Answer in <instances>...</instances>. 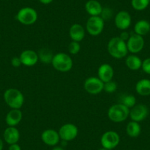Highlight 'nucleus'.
Wrapping results in <instances>:
<instances>
[{"instance_id":"f257e3e1","label":"nucleus","mask_w":150,"mask_h":150,"mask_svg":"<svg viewBox=\"0 0 150 150\" xmlns=\"http://www.w3.org/2000/svg\"><path fill=\"white\" fill-rule=\"evenodd\" d=\"M108 52L110 56L116 59H122L127 57L128 53L127 42L120 37L112 38L108 44Z\"/></svg>"},{"instance_id":"f03ea898","label":"nucleus","mask_w":150,"mask_h":150,"mask_svg":"<svg viewBox=\"0 0 150 150\" xmlns=\"http://www.w3.org/2000/svg\"><path fill=\"white\" fill-rule=\"evenodd\" d=\"M4 100L11 109H21L24 102V96L16 88H8L4 93Z\"/></svg>"},{"instance_id":"7ed1b4c3","label":"nucleus","mask_w":150,"mask_h":150,"mask_svg":"<svg viewBox=\"0 0 150 150\" xmlns=\"http://www.w3.org/2000/svg\"><path fill=\"white\" fill-rule=\"evenodd\" d=\"M129 116V109L121 103L112 105L108 111V116L109 119L115 123L125 122Z\"/></svg>"},{"instance_id":"20e7f679","label":"nucleus","mask_w":150,"mask_h":150,"mask_svg":"<svg viewBox=\"0 0 150 150\" xmlns=\"http://www.w3.org/2000/svg\"><path fill=\"white\" fill-rule=\"evenodd\" d=\"M52 65L55 70L60 72H68L72 69L73 60L68 54L59 52L54 54Z\"/></svg>"},{"instance_id":"39448f33","label":"nucleus","mask_w":150,"mask_h":150,"mask_svg":"<svg viewBox=\"0 0 150 150\" xmlns=\"http://www.w3.org/2000/svg\"><path fill=\"white\" fill-rule=\"evenodd\" d=\"M16 19L24 25H32L38 19V13L30 7H25L18 11L16 15Z\"/></svg>"},{"instance_id":"423d86ee","label":"nucleus","mask_w":150,"mask_h":150,"mask_svg":"<svg viewBox=\"0 0 150 150\" xmlns=\"http://www.w3.org/2000/svg\"><path fill=\"white\" fill-rule=\"evenodd\" d=\"M105 27V20L99 16H91L86 23V30L89 35L92 36L99 35Z\"/></svg>"},{"instance_id":"0eeeda50","label":"nucleus","mask_w":150,"mask_h":150,"mask_svg":"<svg viewBox=\"0 0 150 150\" xmlns=\"http://www.w3.org/2000/svg\"><path fill=\"white\" fill-rule=\"evenodd\" d=\"M101 144L103 148L107 149H113L120 143V136L115 131H107L101 137Z\"/></svg>"},{"instance_id":"6e6552de","label":"nucleus","mask_w":150,"mask_h":150,"mask_svg":"<svg viewBox=\"0 0 150 150\" xmlns=\"http://www.w3.org/2000/svg\"><path fill=\"white\" fill-rule=\"evenodd\" d=\"M60 140L65 141H71L77 138L78 135V128L75 125L67 123L60 127L58 131Z\"/></svg>"},{"instance_id":"1a4fd4ad","label":"nucleus","mask_w":150,"mask_h":150,"mask_svg":"<svg viewBox=\"0 0 150 150\" xmlns=\"http://www.w3.org/2000/svg\"><path fill=\"white\" fill-rule=\"evenodd\" d=\"M84 88L86 92L90 94H99L103 91L104 83L99 77H88L84 83Z\"/></svg>"},{"instance_id":"9d476101","label":"nucleus","mask_w":150,"mask_h":150,"mask_svg":"<svg viewBox=\"0 0 150 150\" xmlns=\"http://www.w3.org/2000/svg\"><path fill=\"white\" fill-rule=\"evenodd\" d=\"M127 47L128 52L132 54H137L143 50L144 47V40L143 36L135 33L129 35V39L127 41Z\"/></svg>"},{"instance_id":"9b49d317","label":"nucleus","mask_w":150,"mask_h":150,"mask_svg":"<svg viewBox=\"0 0 150 150\" xmlns=\"http://www.w3.org/2000/svg\"><path fill=\"white\" fill-rule=\"evenodd\" d=\"M149 114V109L143 104L135 105L133 108L129 109V117L132 121L140 122L144 120Z\"/></svg>"},{"instance_id":"f8f14e48","label":"nucleus","mask_w":150,"mask_h":150,"mask_svg":"<svg viewBox=\"0 0 150 150\" xmlns=\"http://www.w3.org/2000/svg\"><path fill=\"white\" fill-rule=\"evenodd\" d=\"M114 22L115 25L119 30L125 31L127 30L131 25L132 18L127 11H121L115 16Z\"/></svg>"},{"instance_id":"ddd939ff","label":"nucleus","mask_w":150,"mask_h":150,"mask_svg":"<svg viewBox=\"0 0 150 150\" xmlns=\"http://www.w3.org/2000/svg\"><path fill=\"white\" fill-rule=\"evenodd\" d=\"M21 64L25 66L31 67L35 66L38 62V55L36 52L32 50H27L23 51L19 56Z\"/></svg>"},{"instance_id":"4468645a","label":"nucleus","mask_w":150,"mask_h":150,"mask_svg":"<svg viewBox=\"0 0 150 150\" xmlns=\"http://www.w3.org/2000/svg\"><path fill=\"white\" fill-rule=\"evenodd\" d=\"M41 140L47 146H54L60 142V135L58 132L52 129H47L41 134Z\"/></svg>"},{"instance_id":"2eb2a0df","label":"nucleus","mask_w":150,"mask_h":150,"mask_svg":"<svg viewBox=\"0 0 150 150\" xmlns=\"http://www.w3.org/2000/svg\"><path fill=\"white\" fill-rule=\"evenodd\" d=\"M97 73L98 77L105 83L112 80L114 71L110 65L108 63H104L99 66Z\"/></svg>"},{"instance_id":"dca6fc26","label":"nucleus","mask_w":150,"mask_h":150,"mask_svg":"<svg viewBox=\"0 0 150 150\" xmlns=\"http://www.w3.org/2000/svg\"><path fill=\"white\" fill-rule=\"evenodd\" d=\"M23 113L20 109H11L7 113L5 122L8 127H16L22 120Z\"/></svg>"},{"instance_id":"f3484780","label":"nucleus","mask_w":150,"mask_h":150,"mask_svg":"<svg viewBox=\"0 0 150 150\" xmlns=\"http://www.w3.org/2000/svg\"><path fill=\"white\" fill-rule=\"evenodd\" d=\"M3 138L5 142L9 145L17 144L19 141L20 132L16 127H8L4 131Z\"/></svg>"},{"instance_id":"a211bd4d","label":"nucleus","mask_w":150,"mask_h":150,"mask_svg":"<svg viewBox=\"0 0 150 150\" xmlns=\"http://www.w3.org/2000/svg\"><path fill=\"white\" fill-rule=\"evenodd\" d=\"M69 36L72 41L80 42L86 36L85 28L79 24H74L69 29Z\"/></svg>"},{"instance_id":"6ab92c4d","label":"nucleus","mask_w":150,"mask_h":150,"mask_svg":"<svg viewBox=\"0 0 150 150\" xmlns=\"http://www.w3.org/2000/svg\"><path fill=\"white\" fill-rule=\"evenodd\" d=\"M86 11L91 16H99L102 12V5L97 0H88L85 5Z\"/></svg>"},{"instance_id":"aec40b11","label":"nucleus","mask_w":150,"mask_h":150,"mask_svg":"<svg viewBox=\"0 0 150 150\" xmlns=\"http://www.w3.org/2000/svg\"><path fill=\"white\" fill-rule=\"evenodd\" d=\"M135 91L141 96L150 95V80L142 79L140 80L135 86Z\"/></svg>"},{"instance_id":"412c9836","label":"nucleus","mask_w":150,"mask_h":150,"mask_svg":"<svg viewBox=\"0 0 150 150\" xmlns=\"http://www.w3.org/2000/svg\"><path fill=\"white\" fill-rule=\"evenodd\" d=\"M125 64L127 67L132 71H138L142 66V61L138 56L131 54L127 56L125 60Z\"/></svg>"},{"instance_id":"4be33fe9","label":"nucleus","mask_w":150,"mask_h":150,"mask_svg":"<svg viewBox=\"0 0 150 150\" xmlns=\"http://www.w3.org/2000/svg\"><path fill=\"white\" fill-rule=\"evenodd\" d=\"M134 31L137 35L141 36L146 35L150 31V24L146 20H140L137 21L134 27Z\"/></svg>"},{"instance_id":"5701e85b","label":"nucleus","mask_w":150,"mask_h":150,"mask_svg":"<svg viewBox=\"0 0 150 150\" xmlns=\"http://www.w3.org/2000/svg\"><path fill=\"white\" fill-rule=\"evenodd\" d=\"M141 132V125L138 122L131 121L127 125L126 132L131 138H137L139 136Z\"/></svg>"},{"instance_id":"b1692460","label":"nucleus","mask_w":150,"mask_h":150,"mask_svg":"<svg viewBox=\"0 0 150 150\" xmlns=\"http://www.w3.org/2000/svg\"><path fill=\"white\" fill-rule=\"evenodd\" d=\"M38 59L40 60V61L45 64L52 63L53 57H54L52 51L50 49L46 48V47L41 49L38 53Z\"/></svg>"},{"instance_id":"393cba45","label":"nucleus","mask_w":150,"mask_h":150,"mask_svg":"<svg viewBox=\"0 0 150 150\" xmlns=\"http://www.w3.org/2000/svg\"><path fill=\"white\" fill-rule=\"evenodd\" d=\"M120 103L131 109L136 105V99L133 95L124 94L120 98Z\"/></svg>"},{"instance_id":"a878e982","label":"nucleus","mask_w":150,"mask_h":150,"mask_svg":"<svg viewBox=\"0 0 150 150\" xmlns=\"http://www.w3.org/2000/svg\"><path fill=\"white\" fill-rule=\"evenodd\" d=\"M149 0H131V5L135 11H144L149 5Z\"/></svg>"},{"instance_id":"bb28decb","label":"nucleus","mask_w":150,"mask_h":150,"mask_svg":"<svg viewBox=\"0 0 150 150\" xmlns=\"http://www.w3.org/2000/svg\"><path fill=\"white\" fill-rule=\"evenodd\" d=\"M117 83L116 82L110 80L109 82H107V83H104V89L103 91H105L106 93H113L116 90H117Z\"/></svg>"},{"instance_id":"cd10ccee","label":"nucleus","mask_w":150,"mask_h":150,"mask_svg":"<svg viewBox=\"0 0 150 150\" xmlns=\"http://www.w3.org/2000/svg\"><path fill=\"white\" fill-rule=\"evenodd\" d=\"M68 50H69V52L70 54H78V53L80 52V50H81V47H80V42L71 41V42L69 44Z\"/></svg>"},{"instance_id":"c85d7f7f","label":"nucleus","mask_w":150,"mask_h":150,"mask_svg":"<svg viewBox=\"0 0 150 150\" xmlns=\"http://www.w3.org/2000/svg\"><path fill=\"white\" fill-rule=\"evenodd\" d=\"M142 68L143 71L145 73L150 74V57L149 58H146L142 62Z\"/></svg>"},{"instance_id":"c756f323","label":"nucleus","mask_w":150,"mask_h":150,"mask_svg":"<svg viewBox=\"0 0 150 150\" xmlns=\"http://www.w3.org/2000/svg\"><path fill=\"white\" fill-rule=\"evenodd\" d=\"M102 15V18H103L104 20L108 19L109 18H110L111 16H112V13H110V10L108 9V8H105V9L102 10V12L101 13Z\"/></svg>"},{"instance_id":"7c9ffc66","label":"nucleus","mask_w":150,"mask_h":150,"mask_svg":"<svg viewBox=\"0 0 150 150\" xmlns=\"http://www.w3.org/2000/svg\"><path fill=\"white\" fill-rule=\"evenodd\" d=\"M11 64L13 67L15 68H18L19 67L21 64V61L20 60V57H14L11 59Z\"/></svg>"},{"instance_id":"2f4dec72","label":"nucleus","mask_w":150,"mask_h":150,"mask_svg":"<svg viewBox=\"0 0 150 150\" xmlns=\"http://www.w3.org/2000/svg\"><path fill=\"white\" fill-rule=\"evenodd\" d=\"M119 37H120L122 40H124V41H126L127 42V41L129 39V34L127 33V32H126V30H125V31H122V33H121V35Z\"/></svg>"},{"instance_id":"473e14b6","label":"nucleus","mask_w":150,"mask_h":150,"mask_svg":"<svg viewBox=\"0 0 150 150\" xmlns=\"http://www.w3.org/2000/svg\"><path fill=\"white\" fill-rule=\"evenodd\" d=\"M8 150H21V148L18 144H13L9 146Z\"/></svg>"},{"instance_id":"72a5a7b5","label":"nucleus","mask_w":150,"mask_h":150,"mask_svg":"<svg viewBox=\"0 0 150 150\" xmlns=\"http://www.w3.org/2000/svg\"><path fill=\"white\" fill-rule=\"evenodd\" d=\"M38 1L44 5H49L53 2V0H38Z\"/></svg>"},{"instance_id":"f704fd0d","label":"nucleus","mask_w":150,"mask_h":150,"mask_svg":"<svg viewBox=\"0 0 150 150\" xmlns=\"http://www.w3.org/2000/svg\"><path fill=\"white\" fill-rule=\"evenodd\" d=\"M3 146H4L3 141L2 140V138H0V150L3 149Z\"/></svg>"},{"instance_id":"c9c22d12","label":"nucleus","mask_w":150,"mask_h":150,"mask_svg":"<svg viewBox=\"0 0 150 150\" xmlns=\"http://www.w3.org/2000/svg\"><path fill=\"white\" fill-rule=\"evenodd\" d=\"M52 150H64V149L61 146H54Z\"/></svg>"},{"instance_id":"e433bc0d","label":"nucleus","mask_w":150,"mask_h":150,"mask_svg":"<svg viewBox=\"0 0 150 150\" xmlns=\"http://www.w3.org/2000/svg\"><path fill=\"white\" fill-rule=\"evenodd\" d=\"M98 150H109V149H105V148H103V147H102V148L99 149H98Z\"/></svg>"},{"instance_id":"4c0bfd02","label":"nucleus","mask_w":150,"mask_h":150,"mask_svg":"<svg viewBox=\"0 0 150 150\" xmlns=\"http://www.w3.org/2000/svg\"><path fill=\"white\" fill-rule=\"evenodd\" d=\"M0 38H1V35H0Z\"/></svg>"},{"instance_id":"58836bf2","label":"nucleus","mask_w":150,"mask_h":150,"mask_svg":"<svg viewBox=\"0 0 150 150\" xmlns=\"http://www.w3.org/2000/svg\"><path fill=\"white\" fill-rule=\"evenodd\" d=\"M149 2H150V0H149Z\"/></svg>"}]
</instances>
